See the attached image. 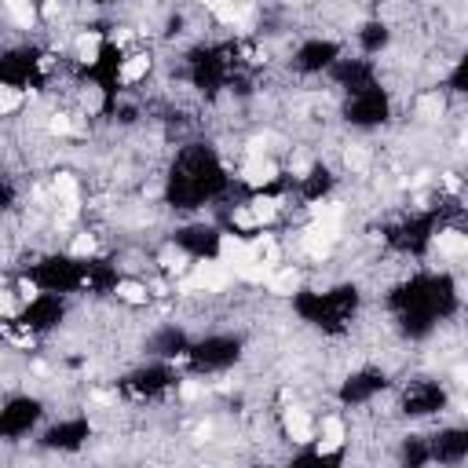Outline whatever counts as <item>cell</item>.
Masks as SVG:
<instances>
[{
    "mask_svg": "<svg viewBox=\"0 0 468 468\" xmlns=\"http://www.w3.org/2000/svg\"><path fill=\"white\" fill-rule=\"evenodd\" d=\"M70 252H74V257H92V252H95V238H92V234H81V238H74Z\"/></svg>",
    "mask_w": 468,
    "mask_h": 468,
    "instance_id": "15",
    "label": "cell"
},
{
    "mask_svg": "<svg viewBox=\"0 0 468 468\" xmlns=\"http://www.w3.org/2000/svg\"><path fill=\"white\" fill-rule=\"evenodd\" d=\"M4 8H8V15L15 18V23L18 26H33L37 23V11H33V4H30V0H4Z\"/></svg>",
    "mask_w": 468,
    "mask_h": 468,
    "instance_id": "7",
    "label": "cell"
},
{
    "mask_svg": "<svg viewBox=\"0 0 468 468\" xmlns=\"http://www.w3.org/2000/svg\"><path fill=\"white\" fill-rule=\"evenodd\" d=\"M340 443H344V424H340L337 417H329V421L322 424V439H318V454H333Z\"/></svg>",
    "mask_w": 468,
    "mask_h": 468,
    "instance_id": "5",
    "label": "cell"
},
{
    "mask_svg": "<svg viewBox=\"0 0 468 468\" xmlns=\"http://www.w3.org/2000/svg\"><path fill=\"white\" fill-rule=\"evenodd\" d=\"M55 194L66 201V216H70V212L77 209V183H74V176H59L55 180Z\"/></svg>",
    "mask_w": 468,
    "mask_h": 468,
    "instance_id": "10",
    "label": "cell"
},
{
    "mask_svg": "<svg viewBox=\"0 0 468 468\" xmlns=\"http://www.w3.org/2000/svg\"><path fill=\"white\" fill-rule=\"evenodd\" d=\"M48 129H52L55 136H70V132H77V124H74L66 114H55V117L48 121Z\"/></svg>",
    "mask_w": 468,
    "mask_h": 468,
    "instance_id": "16",
    "label": "cell"
},
{
    "mask_svg": "<svg viewBox=\"0 0 468 468\" xmlns=\"http://www.w3.org/2000/svg\"><path fill=\"white\" fill-rule=\"evenodd\" d=\"M23 106V92L11 88V84H0V114H11Z\"/></svg>",
    "mask_w": 468,
    "mask_h": 468,
    "instance_id": "14",
    "label": "cell"
},
{
    "mask_svg": "<svg viewBox=\"0 0 468 468\" xmlns=\"http://www.w3.org/2000/svg\"><path fill=\"white\" fill-rule=\"evenodd\" d=\"M435 245H439V252H446V257H464L468 252V238L461 230H443L435 238Z\"/></svg>",
    "mask_w": 468,
    "mask_h": 468,
    "instance_id": "6",
    "label": "cell"
},
{
    "mask_svg": "<svg viewBox=\"0 0 468 468\" xmlns=\"http://www.w3.org/2000/svg\"><path fill=\"white\" fill-rule=\"evenodd\" d=\"M45 15H48V18H55V15H59V4H55V0H48V4H45Z\"/></svg>",
    "mask_w": 468,
    "mask_h": 468,
    "instance_id": "24",
    "label": "cell"
},
{
    "mask_svg": "<svg viewBox=\"0 0 468 468\" xmlns=\"http://www.w3.org/2000/svg\"><path fill=\"white\" fill-rule=\"evenodd\" d=\"M337 230H340V216H315V223L304 230V249L311 257H326L337 242Z\"/></svg>",
    "mask_w": 468,
    "mask_h": 468,
    "instance_id": "1",
    "label": "cell"
},
{
    "mask_svg": "<svg viewBox=\"0 0 468 468\" xmlns=\"http://www.w3.org/2000/svg\"><path fill=\"white\" fill-rule=\"evenodd\" d=\"M286 432L293 435V443H308V439L315 435V428H311V417H308L304 410L289 406V410H286Z\"/></svg>",
    "mask_w": 468,
    "mask_h": 468,
    "instance_id": "4",
    "label": "cell"
},
{
    "mask_svg": "<svg viewBox=\"0 0 468 468\" xmlns=\"http://www.w3.org/2000/svg\"><path fill=\"white\" fill-rule=\"evenodd\" d=\"M117 296L124 304H146V289L139 282H117Z\"/></svg>",
    "mask_w": 468,
    "mask_h": 468,
    "instance_id": "13",
    "label": "cell"
},
{
    "mask_svg": "<svg viewBox=\"0 0 468 468\" xmlns=\"http://www.w3.org/2000/svg\"><path fill=\"white\" fill-rule=\"evenodd\" d=\"M198 395H201L198 385H183V399H198Z\"/></svg>",
    "mask_w": 468,
    "mask_h": 468,
    "instance_id": "22",
    "label": "cell"
},
{
    "mask_svg": "<svg viewBox=\"0 0 468 468\" xmlns=\"http://www.w3.org/2000/svg\"><path fill=\"white\" fill-rule=\"evenodd\" d=\"M146 70H151V55H129V62L121 66V81L132 84V81L146 77Z\"/></svg>",
    "mask_w": 468,
    "mask_h": 468,
    "instance_id": "8",
    "label": "cell"
},
{
    "mask_svg": "<svg viewBox=\"0 0 468 468\" xmlns=\"http://www.w3.org/2000/svg\"><path fill=\"white\" fill-rule=\"evenodd\" d=\"M274 212H279V201L257 198V201H252V209H249V216H252V223H267V220H274Z\"/></svg>",
    "mask_w": 468,
    "mask_h": 468,
    "instance_id": "12",
    "label": "cell"
},
{
    "mask_svg": "<svg viewBox=\"0 0 468 468\" xmlns=\"http://www.w3.org/2000/svg\"><path fill=\"white\" fill-rule=\"evenodd\" d=\"M8 311H11V296L0 289V315H8Z\"/></svg>",
    "mask_w": 468,
    "mask_h": 468,
    "instance_id": "21",
    "label": "cell"
},
{
    "mask_svg": "<svg viewBox=\"0 0 468 468\" xmlns=\"http://www.w3.org/2000/svg\"><path fill=\"white\" fill-rule=\"evenodd\" d=\"M99 45H103L99 33H81L77 37V55H81V62H95L99 59Z\"/></svg>",
    "mask_w": 468,
    "mask_h": 468,
    "instance_id": "9",
    "label": "cell"
},
{
    "mask_svg": "<svg viewBox=\"0 0 468 468\" xmlns=\"http://www.w3.org/2000/svg\"><path fill=\"white\" fill-rule=\"evenodd\" d=\"M274 176H279V168H274V161H271V158H264V154H252V158L245 161V183H252V187H264V183H271Z\"/></svg>",
    "mask_w": 468,
    "mask_h": 468,
    "instance_id": "3",
    "label": "cell"
},
{
    "mask_svg": "<svg viewBox=\"0 0 468 468\" xmlns=\"http://www.w3.org/2000/svg\"><path fill=\"white\" fill-rule=\"evenodd\" d=\"M99 106H103V95H99V88H88V95H84V110H88V114H95Z\"/></svg>",
    "mask_w": 468,
    "mask_h": 468,
    "instance_id": "19",
    "label": "cell"
},
{
    "mask_svg": "<svg viewBox=\"0 0 468 468\" xmlns=\"http://www.w3.org/2000/svg\"><path fill=\"white\" fill-rule=\"evenodd\" d=\"M443 110V103L432 95V99H421V114H439Z\"/></svg>",
    "mask_w": 468,
    "mask_h": 468,
    "instance_id": "20",
    "label": "cell"
},
{
    "mask_svg": "<svg viewBox=\"0 0 468 468\" xmlns=\"http://www.w3.org/2000/svg\"><path fill=\"white\" fill-rule=\"evenodd\" d=\"M344 161H348V168H366L370 165V154L363 151V146H351V151L344 154Z\"/></svg>",
    "mask_w": 468,
    "mask_h": 468,
    "instance_id": "17",
    "label": "cell"
},
{
    "mask_svg": "<svg viewBox=\"0 0 468 468\" xmlns=\"http://www.w3.org/2000/svg\"><path fill=\"white\" fill-rule=\"evenodd\" d=\"M165 267H168V271H183V267H187V260H183V252H176V249H168V252H165Z\"/></svg>",
    "mask_w": 468,
    "mask_h": 468,
    "instance_id": "18",
    "label": "cell"
},
{
    "mask_svg": "<svg viewBox=\"0 0 468 468\" xmlns=\"http://www.w3.org/2000/svg\"><path fill=\"white\" fill-rule=\"evenodd\" d=\"M296 286H300V274H296L293 267H286V271H279V274H271V289H274V293H293Z\"/></svg>",
    "mask_w": 468,
    "mask_h": 468,
    "instance_id": "11",
    "label": "cell"
},
{
    "mask_svg": "<svg viewBox=\"0 0 468 468\" xmlns=\"http://www.w3.org/2000/svg\"><path fill=\"white\" fill-rule=\"evenodd\" d=\"M227 286V267L223 264H198L194 279H187L183 289L194 293V289H223Z\"/></svg>",
    "mask_w": 468,
    "mask_h": 468,
    "instance_id": "2",
    "label": "cell"
},
{
    "mask_svg": "<svg viewBox=\"0 0 468 468\" xmlns=\"http://www.w3.org/2000/svg\"><path fill=\"white\" fill-rule=\"evenodd\" d=\"M23 296H26V300H33V296H37V286H33V282H23Z\"/></svg>",
    "mask_w": 468,
    "mask_h": 468,
    "instance_id": "23",
    "label": "cell"
}]
</instances>
